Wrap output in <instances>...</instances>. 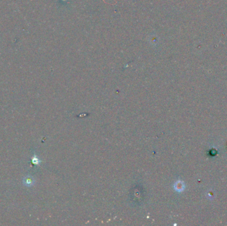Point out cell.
<instances>
[{
	"instance_id": "cell-1",
	"label": "cell",
	"mask_w": 227,
	"mask_h": 226,
	"mask_svg": "<svg viewBox=\"0 0 227 226\" xmlns=\"http://www.w3.org/2000/svg\"><path fill=\"white\" fill-rule=\"evenodd\" d=\"M34 183V179L31 177H27L25 179H24V185L27 186H31Z\"/></svg>"
},
{
	"instance_id": "cell-2",
	"label": "cell",
	"mask_w": 227,
	"mask_h": 226,
	"mask_svg": "<svg viewBox=\"0 0 227 226\" xmlns=\"http://www.w3.org/2000/svg\"><path fill=\"white\" fill-rule=\"evenodd\" d=\"M183 184H180L179 185V182H178V183H177L175 184V190H177V191L181 192L183 190Z\"/></svg>"
},
{
	"instance_id": "cell-3",
	"label": "cell",
	"mask_w": 227,
	"mask_h": 226,
	"mask_svg": "<svg viewBox=\"0 0 227 226\" xmlns=\"http://www.w3.org/2000/svg\"><path fill=\"white\" fill-rule=\"evenodd\" d=\"M39 162H40V160H39L38 158H37V156H33V158H32L33 164H39Z\"/></svg>"
}]
</instances>
